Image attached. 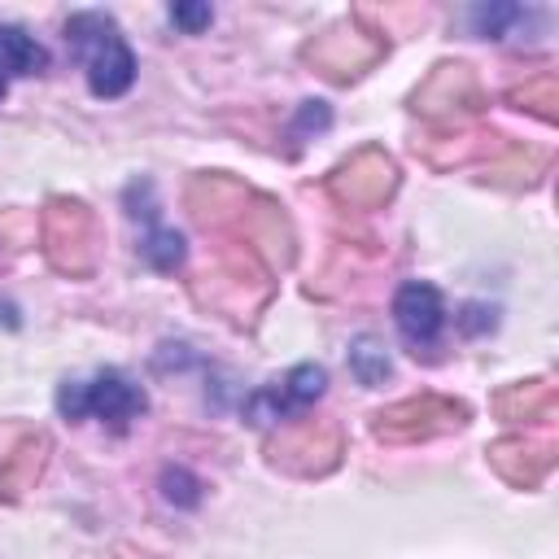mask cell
I'll list each match as a JSON object with an SVG mask.
<instances>
[{
	"label": "cell",
	"instance_id": "5",
	"mask_svg": "<svg viewBox=\"0 0 559 559\" xmlns=\"http://www.w3.org/2000/svg\"><path fill=\"white\" fill-rule=\"evenodd\" d=\"M183 236L175 227H153L144 240H140V258L153 266V271H175L183 266Z\"/></svg>",
	"mask_w": 559,
	"mask_h": 559
},
{
	"label": "cell",
	"instance_id": "4",
	"mask_svg": "<svg viewBox=\"0 0 559 559\" xmlns=\"http://www.w3.org/2000/svg\"><path fill=\"white\" fill-rule=\"evenodd\" d=\"M39 70H48L44 44H35L22 26H0V74L13 79V74H39Z\"/></svg>",
	"mask_w": 559,
	"mask_h": 559
},
{
	"label": "cell",
	"instance_id": "6",
	"mask_svg": "<svg viewBox=\"0 0 559 559\" xmlns=\"http://www.w3.org/2000/svg\"><path fill=\"white\" fill-rule=\"evenodd\" d=\"M349 367H354V376H358L362 384H380V380L389 376V358H384V349H376L371 341H358V345L349 349Z\"/></svg>",
	"mask_w": 559,
	"mask_h": 559
},
{
	"label": "cell",
	"instance_id": "1",
	"mask_svg": "<svg viewBox=\"0 0 559 559\" xmlns=\"http://www.w3.org/2000/svg\"><path fill=\"white\" fill-rule=\"evenodd\" d=\"M66 39L83 57L92 96L114 100L135 83V52L127 48V39H122V31H118V22L109 13H100V9L74 13L66 22Z\"/></svg>",
	"mask_w": 559,
	"mask_h": 559
},
{
	"label": "cell",
	"instance_id": "9",
	"mask_svg": "<svg viewBox=\"0 0 559 559\" xmlns=\"http://www.w3.org/2000/svg\"><path fill=\"white\" fill-rule=\"evenodd\" d=\"M328 122H332L328 105H323V100H306L301 114H297V122H293V135H301V131H323Z\"/></svg>",
	"mask_w": 559,
	"mask_h": 559
},
{
	"label": "cell",
	"instance_id": "7",
	"mask_svg": "<svg viewBox=\"0 0 559 559\" xmlns=\"http://www.w3.org/2000/svg\"><path fill=\"white\" fill-rule=\"evenodd\" d=\"M162 493L175 507H197L201 502V480L192 472H183V467H166L162 472Z\"/></svg>",
	"mask_w": 559,
	"mask_h": 559
},
{
	"label": "cell",
	"instance_id": "2",
	"mask_svg": "<svg viewBox=\"0 0 559 559\" xmlns=\"http://www.w3.org/2000/svg\"><path fill=\"white\" fill-rule=\"evenodd\" d=\"M144 406H148V397H144V389L140 384H131L122 371H114V367H105L96 380H66L61 389H57V411L66 415V419H100V424H109L114 432H122L131 419H140L144 415Z\"/></svg>",
	"mask_w": 559,
	"mask_h": 559
},
{
	"label": "cell",
	"instance_id": "10",
	"mask_svg": "<svg viewBox=\"0 0 559 559\" xmlns=\"http://www.w3.org/2000/svg\"><path fill=\"white\" fill-rule=\"evenodd\" d=\"M4 92H9V79H4V74H0V100H4Z\"/></svg>",
	"mask_w": 559,
	"mask_h": 559
},
{
	"label": "cell",
	"instance_id": "8",
	"mask_svg": "<svg viewBox=\"0 0 559 559\" xmlns=\"http://www.w3.org/2000/svg\"><path fill=\"white\" fill-rule=\"evenodd\" d=\"M170 22L188 35H201L210 22H214V9L210 4H170Z\"/></svg>",
	"mask_w": 559,
	"mask_h": 559
},
{
	"label": "cell",
	"instance_id": "3",
	"mask_svg": "<svg viewBox=\"0 0 559 559\" xmlns=\"http://www.w3.org/2000/svg\"><path fill=\"white\" fill-rule=\"evenodd\" d=\"M393 323L402 332L406 345L415 349H432L441 328H445V301H441V288L428 284V280H406L397 293H393Z\"/></svg>",
	"mask_w": 559,
	"mask_h": 559
}]
</instances>
